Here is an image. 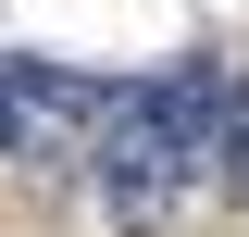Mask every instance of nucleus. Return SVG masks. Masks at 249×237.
<instances>
[{"mask_svg": "<svg viewBox=\"0 0 249 237\" xmlns=\"http://www.w3.org/2000/svg\"><path fill=\"white\" fill-rule=\"evenodd\" d=\"M88 125H100L88 75H62L37 50H0V150L13 162H62V150H88Z\"/></svg>", "mask_w": 249, "mask_h": 237, "instance_id": "nucleus-2", "label": "nucleus"}, {"mask_svg": "<svg viewBox=\"0 0 249 237\" xmlns=\"http://www.w3.org/2000/svg\"><path fill=\"white\" fill-rule=\"evenodd\" d=\"M212 162H224V187H237V200H249V88L224 100V138H212Z\"/></svg>", "mask_w": 249, "mask_h": 237, "instance_id": "nucleus-3", "label": "nucleus"}, {"mask_svg": "<svg viewBox=\"0 0 249 237\" xmlns=\"http://www.w3.org/2000/svg\"><path fill=\"white\" fill-rule=\"evenodd\" d=\"M224 100H237V75H224V62L112 75V88H100V125H88L100 200H112L124 225H162V212L187 200V175L212 162V138H224Z\"/></svg>", "mask_w": 249, "mask_h": 237, "instance_id": "nucleus-1", "label": "nucleus"}]
</instances>
